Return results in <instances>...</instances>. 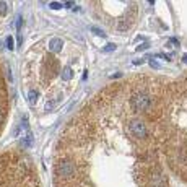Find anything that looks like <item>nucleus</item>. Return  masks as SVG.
<instances>
[{"instance_id":"obj_13","label":"nucleus","mask_w":187,"mask_h":187,"mask_svg":"<svg viewBox=\"0 0 187 187\" xmlns=\"http://www.w3.org/2000/svg\"><path fill=\"white\" fill-rule=\"evenodd\" d=\"M182 62H184V63H187V55H184V57H182Z\"/></svg>"},{"instance_id":"obj_5","label":"nucleus","mask_w":187,"mask_h":187,"mask_svg":"<svg viewBox=\"0 0 187 187\" xmlns=\"http://www.w3.org/2000/svg\"><path fill=\"white\" fill-rule=\"evenodd\" d=\"M91 7L101 21H106L108 26L117 31H129L137 21V2H93Z\"/></svg>"},{"instance_id":"obj_1","label":"nucleus","mask_w":187,"mask_h":187,"mask_svg":"<svg viewBox=\"0 0 187 187\" xmlns=\"http://www.w3.org/2000/svg\"><path fill=\"white\" fill-rule=\"evenodd\" d=\"M155 78L117 80L67 122L52 161L55 187H171L148 121Z\"/></svg>"},{"instance_id":"obj_3","label":"nucleus","mask_w":187,"mask_h":187,"mask_svg":"<svg viewBox=\"0 0 187 187\" xmlns=\"http://www.w3.org/2000/svg\"><path fill=\"white\" fill-rule=\"evenodd\" d=\"M57 55L39 44L25 60V85L28 86L25 91H36L39 99L46 103L44 111L54 109L77 80L73 63H62Z\"/></svg>"},{"instance_id":"obj_6","label":"nucleus","mask_w":187,"mask_h":187,"mask_svg":"<svg viewBox=\"0 0 187 187\" xmlns=\"http://www.w3.org/2000/svg\"><path fill=\"white\" fill-rule=\"evenodd\" d=\"M7 116H8V90H7V81L0 67V133L7 122Z\"/></svg>"},{"instance_id":"obj_9","label":"nucleus","mask_w":187,"mask_h":187,"mask_svg":"<svg viewBox=\"0 0 187 187\" xmlns=\"http://www.w3.org/2000/svg\"><path fill=\"white\" fill-rule=\"evenodd\" d=\"M104 52H112V50H116V44H106V46L103 47Z\"/></svg>"},{"instance_id":"obj_4","label":"nucleus","mask_w":187,"mask_h":187,"mask_svg":"<svg viewBox=\"0 0 187 187\" xmlns=\"http://www.w3.org/2000/svg\"><path fill=\"white\" fill-rule=\"evenodd\" d=\"M0 187H41L36 168L23 150L0 153Z\"/></svg>"},{"instance_id":"obj_10","label":"nucleus","mask_w":187,"mask_h":187,"mask_svg":"<svg viewBox=\"0 0 187 187\" xmlns=\"http://www.w3.org/2000/svg\"><path fill=\"white\" fill-rule=\"evenodd\" d=\"M49 7H50L52 10H59V8H62L63 5H62V3H59V2H52V3L49 5Z\"/></svg>"},{"instance_id":"obj_2","label":"nucleus","mask_w":187,"mask_h":187,"mask_svg":"<svg viewBox=\"0 0 187 187\" xmlns=\"http://www.w3.org/2000/svg\"><path fill=\"white\" fill-rule=\"evenodd\" d=\"M148 121L164 164L187 184V72L174 80L155 78Z\"/></svg>"},{"instance_id":"obj_8","label":"nucleus","mask_w":187,"mask_h":187,"mask_svg":"<svg viewBox=\"0 0 187 187\" xmlns=\"http://www.w3.org/2000/svg\"><path fill=\"white\" fill-rule=\"evenodd\" d=\"M7 47H8V50H13V49H15V41H13V36H8V37H7Z\"/></svg>"},{"instance_id":"obj_12","label":"nucleus","mask_w":187,"mask_h":187,"mask_svg":"<svg viewBox=\"0 0 187 187\" xmlns=\"http://www.w3.org/2000/svg\"><path fill=\"white\" fill-rule=\"evenodd\" d=\"M63 7H67V8H70V7H73V3H72V2H67V3L63 5Z\"/></svg>"},{"instance_id":"obj_7","label":"nucleus","mask_w":187,"mask_h":187,"mask_svg":"<svg viewBox=\"0 0 187 187\" xmlns=\"http://www.w3.org/2000/svg\"><path fill=\"white\" fill-rule=\"evenodd\" d=\"M63 46H65V42H63V39H60V37H52L49 41V50H52L55 54H60L63 50Z\"/></svg>"},{"instance_id":"obj_11","label":"nucleus","mask_w":187,"mask_h":187,"mask_svg":"<svg viewBox=\"0 0 187 187\" xmlns=\"http://www.w3.org/2000/svg\"><path fill=\"white\" fill-rule=\"evenodd\" d=\"M91 31L95 34H98V36H101V37L104 36V31H101V29H98V28H91Z\"/></svg>"}]
</instances>
